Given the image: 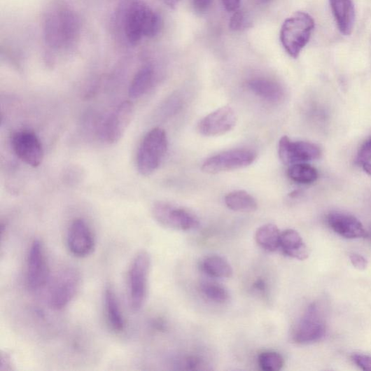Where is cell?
<instances>
[{"instance_id":"obj_7","label":"cell","mask_w":371,"mask_h":371,"mask_svg":"<svg viewBox=\"0 0 371 371\" xmlns=\"http://www.w3.org/2000/svg\"><path fill=\"white\" fill-rule=\"evenodd\" d=\"M257 158V153L249 149L225 151L206 160L202 167L205 174H216L248 167Z\"/></svg>"},{"instance_id":"obj_38","label":"cell","mask_w":371,"mask_h":371,"mask_svg":"<svg viewBox=\"0 0 371 371\" xmlns=\"http://www.w3.org/2000/svg\"><path fill=\"white\" fill-rule=\"evenodd\" d=\"M368 237H370L371 239V230L370 231V232H368Z\"/></svg>"},{"instance_id":"obj_6","label":"cell","mask_w":371,"mask_h":371,"mask_svg":"<svg viewBox=\"0 0 371 371\" xmlns=\"http://www.w3.org/2000/svg\"><path fill=\"white\" fill-rule=\"evenodd\" d=\"M326 332V323L323 309L318 303H313L296 325L293 338L295 343L307 344L322 340Z\"/></svg>"},{"instance_id":"obj_11","label":"cell","mask_w":371,"mask_h":371,"mask_svg":"<svg viewBox=\"0 0 371 371\" xmlns=\"http://www.w3.org/2000/svg\"><path fill=\"white\" fill-rule=\"evenodd\" d=\"M12 147L16 155L29 166L36 168L42 164L44 150L37 136L29 131L15 132L12 137Z\"/></svg>"},{"instance_id":"obj_35","label":"cell","mask_w":371,"mask_h":371,"mask_svg":"<svg viewBox=\"0 0 371 371\" xmlns=\"http://www.w3.org/2000/svg\"><path fill=\"white\" fill-rule=\"evenodd\" d=\"M256 290L263 293L265 290V284L262 280H258L254 284Z\"/></svg>"},{"instance_id":"obj_34","label":"cell","mask_w":371,"mask_h":371,"mask_svg":"<svg viewBox=\"0 0 371 371\" xmlns=\"http://www.w3.org/2000/svg\"><path fill=\"white\" fill-rule=\"evenodd\" d=\"M241 0H222L223 4L229 12H235L239 8Z\"/></svg>"},{"instance_id":"obj_20","label":"cell","mask_w":371,"mask_h":371,"mask_svg":"<svg viewBox=\"0 0 371 371\" xmlns=\"http://www.w3.org/2000/svg\"><path fill=\"white\" fill-rule=\"evenodd\" d=\"M201 270L211 277L230 279L233 276V269L230 263L220 255H210L201 262Z\"/></svg>"},{"instance_id":"obj_37","label":"cell","mask_w":371,"mask_h":371,"mask_svg":"<svg viewBox=\"0 0 371 371\" xmlns=\"http://www.w3.org/2000/svg\"><path fill=\"white\" fill-rule=\"evenodd\" d=\"M364 171L370 176H371V162H368L363 164Z\"/></svg>"},{"instance_id":"obj_28","label":"cell","mask_w":371,"mask_h":371,"mask_svg":"<svg viewBox=\"0 0 371 371\" xmlns=\"http://www.w3.org/2000/svg\"><path fill=\"white\" fill-rule=\"evenodd\" d=\"M350 262L359 271H364L368 267V260L363 255L358 253H351L349 255Z\"/></svg>"},{"instance_id":"obj_30","label":"cell","mask_w":371,"mask_h":371,"mask_svg":"<svg viewBox=\"0 0 371 371\" xmlns=\"http://www.w3.org/2000/svg\"><path fill=\"white\" fill-rule=\"evenodd\" d=\"M244 15L240 11H235L230 20V28L232 30H240L244 26Z\"/></svg>"},{"instance_id":"obj_19","label":"cell","mask_w":371,"mask_h":371,"mask_svg":"<svg viewBox=\"0 0 371 371\" xmlns=\"http://www.w3.org/2000/svg\"><path fill=\"white\" fill-rule=\"evenodd\" d=\"M105 308L108 323L116 333H120L125 328V321L122 317L119 303L111 286H108L105 293Z\"/></svg>"},{"instance_id":"obj_16","label":"cell","mask_w":371,"mask_h":371,"mask_svg":"<svg viewBox=\"0 0 371 371\" xmlns=\"http://www.w3.org/2000/svg\"><path fill=\"white\" fill-rule=\"evenodd\" d=\"M337 25L342 34H352L355 25L356 10L354 0H329Z\"/></svg>"},{"instance_id":"obj_33","label":"cell","mask_w":371,"mask_h":371,"mask_svg":"<svg viewBox=\"0 0 371 371\" xmlns=\"http://www.w3.org/2000/svg\"><path fill=\"white\" fill-rule=\"evenodd\" d=\"M13 370L12 360L9 355L2 354L0 357V371H10Z\"/></svg>"},{"instance_id":"obj_29","label":"cell","mask_w":371,"mask_h":371,"mask_svg":"<svg viewBox=\"0 0 371 371\" xmlns=\"http://www.w3.org/2000/svg\"><path fill=\"white\" fill-rule=\"evenodd\" d=\"M353 361L362 370L371 371V357L365 355H354Z\"/></svg>"},{"instance_id":"obj_27","label":"cell","mask_w":371,"mask_h":371,"mask_svg":"<svg viewBox=\"0 0 371 371\" xmlns=\"http://www.w3.org/2000/svg\"><path fill=\"white\" fill-rule=\"evenodd\" d=\"M370 160H371V136L363 144L357 156V162L359 164H364Z\"/></svg>"},{"instance_id":"obj_24","label":"cell","mask_w":371,"mask_h":371,"mask_svg":"<svg viewBox=\"0 0 371 371\" xmlns=\"http://www.w3.org/2000/svg\"><path fill=\"white\" fill-rule=\"evenodd\" d=\"M287 175L292 181L303 184L314 183L318 178L317 169L305 162L290 166L288 169Z\"/></svg>"},{"instance_id":"obj_10","label":"cell","mask_w":371,"mask_h":371,"mask_svg":"<svg viewBox=\"0 0 371 371\" xmlns=\"http://www.w3.org/2000/svg\"><path fill=\"white\" fill-rule=\"evenodd\" d=\"M321 150L316 144L307 141H293L286 136L279 143V155L286 166L316 160L321 156Z\"/></svg>"},{"instance_id":"obj_13","label":"cell","mask_w":371,"mask_h":371,"mask_svg":"<svg viewBox=\"0 0 371 371\" xmlns=\"http://www.w3.org/2000/svg\"><path fill=\"white\" fill-rule=\"evenodd\" d=\"M236 122L234 111L224 106L203 118L198 123L197 130L204 136H221L232 130Z\"/></svg>"},{"instance_id":"obj_4","label":"cell","mask_w":371,"mask_h":371,"mask_svg":"<svg viewBox=\"0 0 371 371\" xmlns=\"http://www.w3.org/2000/svg\"><path fill=\"white\" fill-rule=\"evenodd\" d=\"M150 267V255L144 251L139 252L130 265L128 284L130 305L133 312L140 311L146 303Z\"/></svg>"},{"instance_id":"obj_14","label":"cell","mask_w":371,"mask_h":371,"mask_svg":"<svg viewBox=\"0 0 371 371\" xmlns=\"http://www.w3.org/2000/svg\"><path fill=\"white\" fill-rule=\"evenodd\" d=\"M134 113V108L131 102L120 103L103 127V136L108 143H116L122 138L132 120Z\"/></svg>"},{"instance_id":"obj_31","label":"cell","mask_w":371,"mask_h":371,"mask_svg":"<svg viewBox=\"0 0 371 371\" xmlns=\"http://www.w3.org/2000/svg\"><path fill=\"white\" fill-rule=\"evenodd\" d=\"M213 0H192L193 6L199 13L207 11L211 6Z\"/></svg>"},{"instance_id":"obj_9","label":"cell","mask_w":371,"mask_h":371,"mask_svg":"<svg viewBox=\"0 0 371 371\" xmlns=\"http://www.w3.org/2000/svg\"><path fill=\"white\" fill-rule=\"evenodd\" d=\"M80 281L78 272L72 267L59 273L50 288V307L56 311L67 307L78 291Z\"/></svg>"},{"instance_id":"obj_22","label":"cell","mask_w":371,"mask_h":371,"mask_svg":"<svg viewBox=\"0 0 371 371\" xmlns=\"http://www.w3.org/2000/svg\"><path fill=\"white\" fill-rule=\"evenodd\" d=\"M227 207L235 212L253 213L257 211L256 200L245 191H234L225 197Z\"/></svg>"},{"instance_id":"obj_23","label":"cell","mask_w":371,"mask_h":371,"mask_svg":"<svg viewBox=\"0 0 371 371\" xmlns=\"http://www.w3.org/2000/svg\"><path fill=\"white\" fill-rule=\"evenodd\" d=\"M154 79V71L151 66H147L141 69L132 81L129 94L132 99L142 97L151 88Z\"/></svg>"},{"instance_id":"obj_36","label":"cell","mask_w":371,"mask_h":371,"mask_svg":"<svg viewBox=\"0 0 371 371\" xmlns=\"http://www.w3.org/2000/svg\"><path fill=\"white\" fill-rule=\"evenodd\" d=\"M164 3L166 4L170 8H176L181 0H163Z\"/></svg>"},{"instance_id":"obj_26","label":"cell","mask_w":371,"mask_h":371,"mask_svg":"<svg viewBox=\"0 0 371 371\" xmlns=\"http://www.w3.org/2000/svg\"><path fill=\"white\" fill-rule=\"evenodd\" d=\"M258 364L265 371H279L284 366L283 356L275 351H265L258 356Z\"/></svg>"},{"instance_id":"obj_8","label":"cell","mask_w":371,"mask_h":371,"mask_svg":"<svg viewBox=\"0 0 371 371\" xmlns=\"http://www.w3.org/2000/svg\"><path fill=\"white\" fill-rule=\"evenodd\" d=\"M50 275L49 267L42 241L34 239L27 257L26 281L29 290L37 291L46 286Z\"/></svg>"},{"instance_id":"obj_5","label":"cell","mask_w":371,"mask_h":371,"mask_svg":"<svg viewBox=\"0 0 371 371\" xmlns=\"http://www.w3.org/2000/svg\"><path fill=\"white\" fill-rule=\"evenodd\" d=\"M153 218L163 227L188 232L200 225L198 218L187 209L164 202H156L152 209Z\"/></svg>"},{"instance_id":"obj_18","label":"cell","mask_w":371,"mask_h":371,"mask_svg":"<svg viewBox=\"0 0 371 371\" xmlns=\"http://www.w3.org/2000/svg\"><path fill=\"white\" fill-rule=\"evenodd\" d=\"M250 90L257 96L267 102H280L284 96V90L276 82L264 78H256L248 83Z\"/></svg>"},{"instance_id":"obj_1","label":"cell","mask_w":371,"mask_h":371,"mask_svg":"<svg viewBox=\"0 0 371 371\" xmlns=\"http://www.w3.org/2000/svg\"><path fill=\"white\" fill-rule=\"evenodd\" d=\"M161 27V18L146 4L135 2L130 6L126 16L125 34L131 45H138L144 37L155 36Z\"/></svg>"},{"instance_id":"obj_2","label":"cell","mask_w":371,"mask_h":371,"mask_svg":"<svg viewBox=\"0 0 371 371\" xmlns=\"http://www.w3.org/2000/svg\"><path fill=\"white\" fill-rule=\"evenodd\" d=\"M314 27V18L307 13L297 12L287 18L280 34L286 52L297 58L310 40Z\"/></svg>"},{"instance_id":"obj_17","label":"cell","mask_w":371,"mask_h":371,"mask_svg":"<svg viewBox=\"0 0 371 371\" xmlns=\"http://www.w3.org/2000/svg\"><path fill=\"white\" fill-rule=\"evenodd\" d=\"M279 249L290 258L304 260L309 256V250L300 234L294 230L281 232Z\"/></svg>"},{"instance_id":"obj_21","label":"cell","mask_w":371,"mask_h":371,"mask_svg":"<svg viewBox=\"0 0 371 371\" xmlns=\"http://www.w3.org/2000/svg\"><path fill=\"white\" fill-rule=\"evenodd\" d=\"M281 234L276 225L269 223L260 226L255 233V239L260 248L274 253L279 249Z\"/></svg>"},{"instance_id":"obj_32","label":"cell","mask_w":371,"mask_h":371,"mask_svg":"<svg viewBox=\"0 0 371 371\" xmlns=\"http://www.w3.org/2000/svg\"><path fill=\"white\" fill-rule=\"evenodd\" d=\"M185 366L188 370H200L203 365V360L197 357H190L185 360Z\"/></svg>"},{"instance_id":"obj_12","label":"cell","mask_w":371,"mask_h":371,"mask_svg":"<svg viewBox=\"0 0 371 371\" xmlns=\"http://www.w3.org/2000/svg\"><path fill=\"white\" fill-rule=\"evenodd\" d=\"M67 245L71 253L77 258H87L93 253L94 237L85 220L77 218L71 223L67 236Z\"/></svg>"},{"instance_id":"obj_25","label":"cell","mask_w":371,"mask_h":371,"mask_svg":"<svg viewBox=\"0 0 371 371\" xmlns=\"http://www.w3.org/2000/svg\"><path fill=\"white\" fill-rule=\"evenodd\" d=\"M202 294L211 302L223 304L230 298L229 291L220 284L213 281H204L200 284Z\"/></svg>"},{"instance_id":"obj_3","label":"cell","mask_w":371,"mask_h":371,"mask_svg":"<svg viewBox=\"0 0 371 371\" xmlns=\"http://www.w3.org/2000/svg\"><path fill=\"white\" fill-rule=\"evenodd\" d=\"M168 150L166 132L155 128L144 136L136 155V167L141 175H152L160 166Z\"/></svg>"},{"instance_id":"obj_15","label":"cell","mask_w":371,"mask_h":371,"mask_svg":"<svg viewBox=\"0 0 371 371\" xmlns=\"http://www.w3.org/2000/svg\"><path fill=\"white\" fill-rule=\"evenodd\" d=\"M327 223L335 233L346 239H360L368 235L362 223L352 215L332 213L328 216Z\"/></svg>"}]
</instances>
